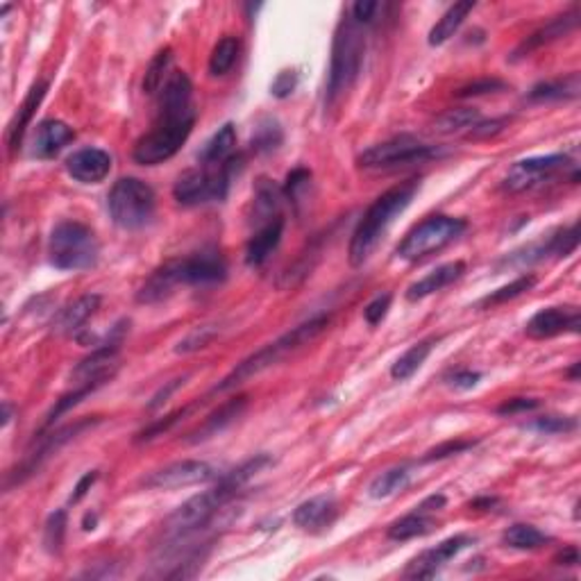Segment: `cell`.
<instances>
[{"label":"cell","mask_w":581,"mask_h":581,"mask_svg":"<svg viewBox=\"0 0 581 581\" xmlns=\"http://www.w3.org/2000/svg\"><path fill=\"white\" fill-rule=\"evenodd\" d=\"M338 516L336 500L332 496H316L311 500L302 502L296 511H293V523L305 532H323V529L332 527V523Z\"/></svg>","instance_id":"20"},{"label":"cell","mask_w":581,"mask_h":581,"mask_svg":"<svg viewBox=\"0 0 581 581\" xmlns=\"http://www.w3.org/2000/svg\"><path fill=\"white\" fill-rule=\"evenodd\" d=\"M329 325V316L327 314H320V316H314V318L305 320V323H300L297 327H293L291 332L282 334L280 338H275L273 343H268V346H264L262 350H257L255 355H250L248 359L241 361L239 366H236L235 370H232L230 375H227L225 379H223L221 384H218L214 391L216 393H225V391H232V388L241 386L244 382H248V379H253L255 375L264 373V370L273 368L275 364H280L282 359H286V356L293 355V352H297L300 347L309 346L314 338H318L320 334L327 329Z\"/></svg>","instance_id":"4"},{"label":"cell","mask_w":581,"mask_h":581,"mask_svg":"<svg viewBox=\"0 0 581 581\" xmlns=\"http://www.w3.org/2000/svg\"><path fill=\"white\" fill-rule=\"evenodd\" d=\"M98 423H100L98 416H94V418H80L75 420V423L66 425V427L53 429V432L45 434V436H39V441H36L35 447L23 456L21 464H18L14 470H9L7 479H5V488L9 491V488L18 486V484L27 482V479H30L32 475L39 473V470L44 468V466L48 464V461L53 459V456L57 455L64 446H66V443H71L73 438L85 434L86 429L95 427Z\"/></svg>","instance_id":"10"},{"label":"cell","mask_w":581,"mask_h":581,"mask_svg":"<svg viewBox=\"0 0 581 581\" xmlns=\"http://www.w3.org/2000/svg\"><path fill=\"white\" fill-rule=\"evenodd\" d=\"M45 91H48V82H44V80L35 82V85L30 86V91H27L25 100H23L21 107H18V112H16V116H14L12 123H9L7 136H5V139H7L9 153H16V150L21 148L27 125H30L32 118H35V112L39 109L41 100L45 98Z\"/></svg>","instance_id":"22"},{"label":"cell","mask_w":581,"mask_h":581,"mask_svg":"<svg viewBox=\"0 0 581 581\" xmlns=\"http://www.w3.org/2000/svg\"><path fill=\"white\" fill-rule=\"evenodd\" d=\"M66 171L82 185H98L112 171V157L100 148H82L66 159Z\"/></svg>","instance_id":"17"},{"label":"cell","mask_w":581,"mask_h":581,"mask_svg":"<svg viewBox=\"0 0 581 581\" xmlns=\"http://www.w3.org/2000/svg\"><path fill=\"white\" fill-rule=\"evenodd\" d=\"M171 64H173V50L171 48H164L155 55V59L150 62L148 71H145L144 77V91L148 95L159 94L164 89V85L168 82V71H171Z\"/></svg>","instance_id":"35"},{"label":"cell","mask_w":581,"mask_h":581,"mask_svg":"<svg viewBox=\"0 0 581 581\" xmlns=\"http://www.w3.org/2000/svg\"><path fill=\"white\" fill-rule=\"evenodd\" d=\"M534 286H536V275H520L518 280H514L511 285H505V286H500L497 291L488 293V296L484 297L479 305L482 306L505 305V302H511V300H516V297L523 296V293L532 291Z\"/></svg>","instance_id":"38"},{"label":"cell","mask_w":581,"mask_h":581,"mask_svg":"<svg viewBox=\"0 0 581 581\" xmlns=\"http://www.w3.org/2000/svg\"><path fill=\"white\" fill-rule=\"evenodd\" d=\"M482 379V373H475V370H456L447 377V384L455 388H461V391H468V388H475Z\"/></svg>","instance_id":"52"},{"label":"cell","mask_w":581,"mask_h":581,"mask_svg":"<svg viewBox=\"0 0 581 581\" xmlns=\"http://www.w3.org/2000/svg\"><path fill=\"white\" fill-rule=\"evenodd\" d=\"M95 525H98V516H95V514H86L85 520H82V527H85V532H91V529H95Z\"/></svg>","instance_id":"58"},{"label":"cell","mask_w":581,"mask_h":581,"mask_svg":"<svg viewBox=\"0 0 581 581\" xmlns=\"http://www.w3.org/2000/svg\"><path fill=\"white\" fill-rule=\"evenodd\" d=\"M214 468L205 461L186 459L168 464L164 468L155 470L144 479L145 488H155V491H173V488L195 486V484H205L214 479Z\"/></svg>","instance_id":"14"},{"label":"cell","mask_w":581,"mask_h":581,"mask_svg":"<svg viewBox=\"0 0 581 581\" xmlns=\"http://www.w3.org/2000/svg\"><path fill=\"white\" fill-rule=\"evenodd\" d=\"M309 180H311V171L309 168H293V171L286 175V182H285V195L289 200H293L296 203L297 200V194H300V189H305V186H309Z\"/></svg>","instance_id":"47"},{"label":"cell","mask_w":581,"mask_h":581,"mask_svg":"<svg viewBox=\"0 0 581 581\" xmlns=\"http://www.w3.org/2000/svg\"><path fill=\"white\" fill-rule=\"evenodd\" d=\"M552 538L536 529L534 525H511L505 534H502V543L511 550H538V547L547 546Z\"/></svg>","instance_id":"32"},{"label":"cell","mask_w":581,"mask_h":581,"mask_svg":"<svg viewBox=\"0 0 581 581\" xmlns=\"http://www.w3.org/2000/svg\"><path fill=\"white\" fill-rule=\"evenodd\" d=\"M479 121H482V114H479V109L455 107V109H447V112H443L441 116L434 121V130H436L438 135H459V132L470 130V127L477 125Z\"/></svg>","instance_id":"31"},{"label":"cell","mask_w":581,"mask_h":581,"mask_svg":"<svg viewBox=\"0 0 581 581\" xmlns=\"http://www.w3.org/2000/svg\"><path fill=\"white\" fill-rule=\"evenodd\" d=\"M473 546V538L466 536V534H456V536L446 538L443 543H438L432 550H425L423 555L416 556L405 570V577L409 579H432L436 577L438 570L447 564L450 559H455L459 552H464L466 547Z\"/></svg>","instance_id":"15"},{"label":"cell","mask_w":581,"mask_h":581,"mask_svg":"<svg viewBox=\"0 0 581 581\" xmlns=\"http://www.w3.org/2000/svg\"><path fill=\"white\" fill-rule=\"evenodd\" d=\"M529 429L546 434V436L570 434L577 429V418H570V416H543V418H536L534 423H529Z\"/></svg>","instance_id":"43"},{"label":"cell","mask_w":581,"mask_h":581,"mask_svg":"<svg viewBox=\"0 0 581 581\" xmlns=\"http://www.w3.org/2000/svg\"><path fill=\"white\" fill-rule=\"evenodd\" d=\"M227 277V262L218 250H203L182 259H171L159 266L148 280L144 282L136 302L155 305L171 296L180 285L185 286H209L218 285Z\"/></svg>","instance_id":"2"},{"label":"cell","mask_w":581,"mask_h":581,"mask_svg":"<svg viewBox=\"0 0 581 581\" xmlns=\"http://www.w3.org/2000/svg\"><path fill=\"white\" fill-rule=\"evenodd\" d=\"M506 82L497 80V77H484V80H475L470 85L461 86L456 91L459 98H473V95H486V94H496V91H505Z\"/></svg>","instance_id":"45"},{"label":"cell","mask_w":581,"mask_h":581,"mask_svg":"<svg viewBox=\"0 0 581 581\" xmlns=\"http://www.w3.org/2000/svg\"><path fill=\"white\" fill-rule=\"evenodd\" d=\"M282 235H285V216L257 227L245 245V264L253 268L264 266L277 250V245L282 244Z\"/></svg>","instance_id":"21"},{"label":"cell","mask_w":581,"mask_h":581,"mask_svg":"<svg viewBox=\"0 0 581 581\" xmlns=\"http://www.w3.org/2000/svg\"><path fill=\"white\" fill-rule=\"evenodd\" d=\"M244 168V157L232 155L221 166L189 168L177 177L173 186V198L185 207H198L205 203H221L230 194V185L236 173Z\"/></svg>","instance_id":"6"},{"label":"cell","mask_w":581,"mask_h":581,"mask_svg":"<svg viewBox=\"0 0 581 581\" xmlns=\"http://www.w3.org/2000/svg\"><path fill=\"white\" fill-rule=\"evenodd\" d=\"M441 155L438 145H427L409 135H400L384 144L370 145L359 155V164L364 168H393L405 164H420Z\"/></svg>","instance_id":"12"},{"label":"cell","mask_w":581,"mask_h":581,"mask_svg":"<svg viewBox=\"0 0 581 581\" xmlns=\"http://www.w3.org/2000/svg\"><path fill=\"white\" fill-rule=\"evenodd\" d=\"M239 53H241V41L232 35L223 36V39L214 45L212 55H209V73H212L214 77L227 75V73L235 68L236 59H239Z\"/></svg>","instance_id":"34"},{"label":"cell","mask_w":581,"mask_h":581,"mask_svg":"<svg viewBox=\"0 0 581 581\" xmlns=\"http://www.w3.org/2000/svg\"><path fill=\"white\" fill-rule=\"evenodd\" d=\"M297 86V73L296 71H282L271 85V94L275 98H289Z\"/></svg>","instance_id":"50"},{"label":"cell","mask_w":581,"mask_h":581,"mask_svg":"<svg viewBox=\"0 0 581 581\" xmlns=\"http://www.w3.org/2000/svg\"><path fill=\"white\" fill-rule=\"evenodd\" d=\"M411 473L405 466H402V468H391L386 470V473L377 475V477L373 479V484H370L368 491L375 500H382V497H391L396 496L397 491H402V488H406Z\"/></svg>","instance_id":"36"},{"label":"cell","mask_w":581,"mask_h":581,"mask_svg":"<svg viewBox=\"0 0 581 581\" xmlns=\"http://www.w3.org/2000/svg\"><path fill=\"white\" fill-rule=\"evenodd\" d=\"M466 273V264L464 262H450V264H443V266L434 268L432 273L423 277V280L414 282V285L406 289V300L409 302H418L423 297L432 296V293L443 291L446 286L455 285L456 280H461Z\"/></svg>","instance_id":"24"},{"label":"cell","mask_w":581,"mask_h":581,"mask_svg":"<svg viewBox=\"0 0 581 581\" xmlns=\"http://www.w3.org/2000/svg\"><path fill=\"white\" fill-rule=\"evenodd\" d=\"M497 505V500H493V497H482V500H475L473 505V509H482V511H486V509H491V506H496Z\"/></svg>","instance_id":"57"},{"label":"cell","mask_w":581,"mask_h":581,"mask_svg":"<svg viewBox=\"0 0 581 581\" xmlns=\"http://www.w3.org/2000/svg\"><path fill=\"white\" fill-rule=\"evenodd\" d=\"M100 306V296L98 293H86V296L77 297L73 305H68L66 309H62V314L57 316V323L55 329L62 334H75L85 327L86 320L98 311Z\"/></svg>","instance_id":"26"},{"label":"cell","mask_w":581,"mask_h":581,"mask_svg":"<svg viewBox=\"0 0 581 581\" xmlns=\"http://www.w3.org/2000/svg\"><path fill=\"white\" fill-rule=\"evenodd\" d=\"M64 536H66V511L57 509L55 514L48 516L44 527V546L50 555H59L64 546Z\"/></svg>","instance_id":"41"},{"label":"cell","mask_w":581,"mask_h":581,"mask_svg":"<svg viewBox=\"0 0 581 581\" xmlns=\"http://www.w3.org/2000/svg\"><path fill=\"white\" fill-rule=\"evenodd\" d=\"M218 334H221V329H218L216 325H203V327L191 329V332L186 334L180 343H177L175 352L177 355H191V352L203 350V347H207L209 343L218 336Z\"/></svg>","instance_id":"42"},{"label":"cell","mask_w":581,"mask_h":581,"mask_svg":"<svg viewBox=\"0 0 581 581\" xmlns=\"http://www.w3.org/2000/svg\"><path fill=\"white\" fill-rule=\"evenodd\" d=\"M577 23H579V9L577 7H573L570 12L561 14V16L552 18L550 23H546L543 27H538V30L534 32V35H529L527 39H525L523 44H520L518 48H516L514 57H511V59L527 57V55H532L534 50L543 48V45H547V44H552V41L561 39V36L570 35V32H573L575 27H577Z\"/></svg>","instance_id":"18"},{"label":"cell","mask_w":581,"mask_h":581,"mask_svg":"<svg viewBox=\"0 0 581 581\" xmlns=\"http://www.w3.org/2000/svg\"><path fill=\"white\" fill-rule=\"evenodd\" d=\"M432 350H434V338H427V341H420L416 343V346H411L409 350H406L405 355L393 364L391 377L396 379V382H405V379H409L411 375H414L416 370L427 361V356L432 355Z\"/></svg>","instance_id":"33"},{"label":"cell","mask_w":581,"mask_h":581,"mask_svg":"<svg viewBox=\"0 0 581 581\" xmlns=\"http://www.w3.org/2000/svg\"><path fill=\"white\" fill-rule=\"evenodd\" d=\"M73 139H75L73 127L57 121V118H45V121H41L35 130L32 155H35L36 159H53L55 155L62 153Z\"/></svg>","instance_id":"19"},{"label":"cell","mask_w":581,"mask_h":581,"mask_svg":"<svg viewBox=\"0 0 581 581\" xmlns=\"http://www.w3.org/2000/svg\"><path fill=\"white\" fill-rule=\"evenodd\" d=\"M95 388H98V386H95V384H82V386H75L71 393H66V396L59 397V400L55 402L53 409L48 411V416H45V420H44V432H45V429L53 427V425L57 423V420L62 418L64 414H66V411H71L73 406L80 405V402L85 400L86 396H91V393H94Z\"/></svg>","instance_id":"39"},{"label":"cell","mask_w":581,"mask_h":581,"mask_svg":"<svg viewBox=\"0 0 581 581\" xmlns=\"http://www.w3.org/2000/svg\"><path fill=\"white\" fill-rule=\"evenodd\" d=\"M98 477H100L98 470H91V473H86L85 477H82L80 482L75 484V488H73V493H71V497H68V502H71V505H77V502H80L82 497H85L86 493L91 491V486H94V484L98 482Z\"/></svg>","instance_id":"54"},{"label":"cell","mask_w":581,"mask_h":581,"mask_svg":"<svg viewBox=\"0 0 581 581\" xmlns=\"http://www.w3.org/2000/svg\"><path fill=\"white\" fill-rule=\"evenodd\" d=\"M282 200H285V191L268 177H262L255 186L253 198V223L257 227L266 225V223L282 218Z\"/></svg>","instance_id":"25"},{"label":"cell","mask_w":581,"mask_h":581,"mask_svg":"<svg viewBox=\"0 0 581 581\" xmlns=\"http://www.w3.org/2000/svg\"><path fill=\"white\" fill-rule=\"evenodd\" d=\"M568 155H547V157L520 159L509 168L505 177V189L509 194H523V191L536 189L546 182L555 180L561 171L570 166Z\"/></svg>","instance_id":"13"},{"label":"cell","mask_w":581,"mask_h":581,"mask_svg":"<svg viewBox=\"0 0 581 581\" xmlns=\"http://www.w3.org/2000/svg\"><path fill=\"white\" fill-rule=\"evenodd\" d=\"M364 25H359L347 12V16H343V21L338 23L336 35H334L332 64H329L327 77V103H336L338 95H343L355 85L361 64H364Z\"/></svg>","instance_id":"5"},{"label":"cell","mask_w":581,"mask_h":581,"mask_svg":"<svg viewBox=\"0 0 581 581\" xmlns=\"http://www.w3.org/2000/svg\"><path fill=\"white\" fill-rule=\"evenodd\" d=\"M434 529H436V520L432 518V514H425V511L416 509L411 511L409 516H405V518L396 520V523L388 527L386 536L391 538V541H411V538L427 536Z\"/></svg>","instance_id":"29"},{"label":"cell","mask_w":581,"mask_h":581,"mask_svg":"<svg viewBox=\"0 0 581 581\" xmlns=\"http://www.w3.org/2000/svg\"><path fill=\"white\" fill-rule=\"evenodd\" d=\"M107 209L112 221L123 230H141L148 225L157 209V195L153 186L139 177H121L114 182L107 195Z\"/></svg>","instance_id":"8"},{"label":"cell","mask_w":581,"mask_h":581,"mask_svg":"<svg viewBox=\"0 0 581 581\" xmlns=\"http://www.w3.org/2000/svg\"><path fill=\"white\" fill-rule=\"evenodd\" d=\"M446 505H447L446 496H432V497H427V500L420 502V505L416 506V509L425 511V514H434V511H441Z\"/></svg>","instance_id":"55"},{"label":"cell","mask_w":581,"mask_h":581,"mask_svg":"<svg viewBox=\"0 0 581 581\" xmlns=\"http://www.w3.org/2000/svg\"><path fill=\"white\" fill-rule=\"evenodd\" d=\"M194 125V85L185 71H175L159 91V112L153 130L136 141L132 157L141 166L164 164L186 144Z\"/></svg>","instance_id":"1"},{"label":"cell","mask_w":581,"mask_h":581,"mask_svg":"<svg viewBox=\"0 0 581 581\" xmlns=\"http://www.w3.org/2000/svg\"><path fill=\"white\" fill-rule=\"evenodd\" d=\"M393 296L391 293H382V296L375 297L368 306L364 309V320L370 325V327H377L384 318H386L388 309H391Z\"/></svg>","instance_id":"46"},{"label":"cell","mask_w":581,"mask_h":581,"mask_svg":"<svg viewBox=\"0 0 581 581\" xmlns=\"http://www.w3.org/2000/svg\"><path fill=\"white\" fill-rule=\"evenodd\" d=\"M198 405H200V402H191V405L182 406V409L173 411V414H168V416H164V418H159V420H155V423H150L148 427L144 429V432H139V436H136V443H144V441L148 443V441H153V438H157V436H162V434H166L168 429L173 427V425L182 423V420H185L186 416H189L191 411H194Z\"/></svg>","instance_id":"40"},{"label":"cell","mask_w":581,"mask_h":581,"mask_svg":"<svg viewBox=\"0 0 581 581\" xmlns=\"http://www.w3.org/2000/svg\"><path fill=\"white\" fill-rule=\"evenodd\" d=\"M50 264L59 271H89L98 264V236L80 221H62L48 239Z\"/></svg>","instance_id":"7"},{"label":"cell","mask_w":581,"mask_h":581,"mask_svg":"<svg viewBox=\"0 0 581 581\" xmlns=\"http://www.w3.org/2000/svg\"><path fill=\"white\" fill-rule=\"evenodd\" d=\"M466 230H468V223L464 218L446 216V214L429 216L400 241L396 255L405 262H418V259L429 257V255L441 253L446 245L459 239Z\"/></svg>","instance_id":"9"},{"label":"cell","mask_w":581,"mask_h":581,"mask_svg":"<svg viewBox=\"0 0 581 581\" xmlns=\"http://www.w3.org/2000/svg\"><path fill=\"white\" fill-rule=\"evenodd\" d=\"M280 144H282L280 123L273 121V118H264V121L255 127L253 141H250L253 150L257 155H266L280 148Z\"/></svg>","instance_id":"37"},{"label":"cell","mask_w":581,"mask_h":581,"mask_svg":"<svg viewBox=\"0 0 581 581\" xmlns=\"http://www.w3.org/2000/svg\"><path fill=\"white\" fill-rule=\"evenodd\" d=\"M377 9H379V3H375V0H359V3H355L350 7V16L355 18L359 25H368V23L375 21Z\"/></svg>","instance_id":"51"},{"label":"cell","mask_w":581,"mask_h":581,"mask_svg":"<svg viewBox=\"0 0 581 581\" xmlns=\"http://www.w3.org/2000/svg\"><path fill=\"white\" fill-rule=\"evenodd\" d=\"M420 180H406L402 185L393 186V189L384 191L361 216L359 225H356L355 235L350 241V264L352 266H364L384 239L391 223L405 212L411 205L414 195L418 194Z\"/></svg>","instance_id":"3"},{"label":"cell","mask_w":581,"mask_h":581,"mask_svg":"<svg viewBox=\"0 0 581 581\" xmlns=\"http://www.w3.org/2000/svg\"><path fill=\"white\" fill-rule=\"evenodd\" d=\"M232 500L230 493L216 484L212 491L200 493V496H194L191 500H186L180 509L173 511L168 516V520L164 523V532H166L168 541L180 543L185 538H189L191 534L200 532L203 527H207L212 523L214 516L221 511V506H225L227 502Z\"/></svg>","instance_id":"11"},{"label":"cell","mask_w":581,"mask_h":581,"mask_svg":"<svg viewBox=\"0 0 581 581\" xmlns=\"http://www.w3.org/2000/svg\"><path fill=\"white\" fill-rule=\"evenodd\" d=\"M185 382H186V375H185V377L171 379V382H166V384H164V386H162V388H159V391H157V393H155V396H153V400H150V402H148V411H155V409H159V406H162V405H164V402H168V397H171V396H173V393H175V391H177V388H180V386H182V384H185Z\"/></svg>","instance_id":"53"},{"label":"cell","mask_w":581,"mask_h":581,"mask_svg":"<svg viewBox=\"0 0 581 581\" xmlns=\"http://www.w3.org/2000/svg\"><path fill=\"white\" fill-rule=\"evenodd\" d=\"M477 446V441H470V438H455V441H446L441 446H436L434 450H429L427 455L423 456V461H441L447 459V456L461 455L466 450H473Z\"/></svg>","instance_id":"44"},{"label":"cell","mask_w":581,"mask_h":581,"mask_svg":"<svg viewBox=\"0 0 581 581\" xmlns=\"http://www.w3.org/2000/svg\"><path fill=\"white\" fill-rule=\"evenodd\" d=\"M541 406V402L534 400V397H511V400L502 402L497 406V414L500 416H516V414H527Z\"/></svg>","instance_id":"48"},{"label":"cell","mask_w":581,"mask_h":581,"mask_svg":"<svg viewBox=\"0 0 581 581\" xmlns=\"http://www.w3.org/2000/svg\"><path fill=\"white\" fill-rule=\"evenodd\" d=\"M581 91L579 73L559 77V80H547L541 85L532 86L527 94L529 103H552V100H573L577 98Z\"/></svg>","instance_id":"28"},{"label":"cell","mask_w":581,"mask_h":581,"mask_svg":"<svg viewBox=\"0 0 581 581\" xmlns=\"http://www.w3.org/2000/svg\"><path fill=\"white\" fill-rule=\"evenodd\" d=\"M556 566H577L579 564V552L577 547H566L559 556L555 559Z\"/></svg>","instance_id":"56"},{"label":"cell","mask_w":581,"mask_h":581,"mask_svg":"<svg viewBox=\"0 0 581 581\" xmlns=\"http://www.w3.org/2000/svg\"><path fill=\"white\" fill-rule=\"evenodd\" d=\"M568 375H570V379H573V382H577V379H579V364H575L573 368H570Z\"/></svg>","instance_id":"59"},{"label":"cell","mask_w":581,"mask_h":581,"mask_svg":"<svg viewBox=\"0 0 581 581\" xmlns=\"http://www.w3.org/2000/svg\"><path fill=\"white\" fill-rule=\"evenodd\" d=\"M475 9V3H455L441 18L436 21V25L429 30V45H443L447 39L456 35L464 21L468 18V14Z\"/></svg>","instance_id":"30"},{"label":"cell","mask_w":581,"mask_h":581,"mask_svg":"<svg viewBox=\"0 0 581 581\" xmlns=\"http://www.w3.org/2000/svg\"><path fill=\"white\" fill-rule=\"evenodd\" d=\"M236 145V127L235 123H225L223 127H218L216 135L203 145V150L198 153L200 166H221L223 162L235 155Z\"/></svg>","instance_id":"27"},{"label":"cell","mask_w":581,"mask_h":581,"mask_svg":"<svg viewBox=\"0 0 581 581\" xmlns=\"http://www.w3.org/2000/svg\"><path fill=\"white\" fill-rule=\"evenodd\" d=\"M509 123V118H491V121H479L477 125L468 130V139H488V136H496L505 130V125Z\"/></svg>","instance_id":"49"},{"label":"cell","mask_w":581,"mask_h":581,"mask_svg":"<svg viewBox=\"0 0 581 581\" xmlns=\"http://www.w3.org/2000/svg\"><path fill=\"white\" fill-rule=\"evenodd\" d=\"M245 406H248V397L245 396L235 397V400H227L225 405H221L216 411H212V414L203 420V425H198V427L186 436V443H203L207 441V438L221 434L223 429L230 427V425L235 423L241 414H244Z\"/></svg>","instance_id":"23"},{"label":"cell","mask_w":581,"mask_h":581,"mask_svg":"<svg viewBox=\"0 0 581 581\" xmlns=\"http://www.w3.org/2000/svg\"><path fill=\"white\" fill-rule=\"evenodd\" d=\"M581 327V314L577 306H547L529 318L527 336L532 338H552L559 334H577Z\"/></svg>","instance_id":"16"}]
</instances>
